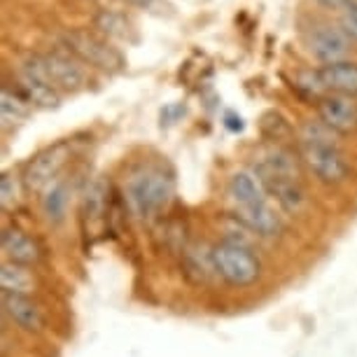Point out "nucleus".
Returning <instances> with one entry per match:
<instances>
[{
	"instance_id": "1",
	"label": "nucleus",
	"mask_w": 357,
	"mask_h": 357,
	"mask_svg": "<svg viewBox=\"0 0 357 357\" xmlns=\"http://www.w3.org/2000/svg\"><path fill=\"white\" fill-rule=\"evenodd\" d=\"M255 175L264 187L266 194L278 201L282 211L289 215L301 213L306 206V187L301 180L299 164L296 157L285 147H275V150L266 152L257 164H255Z\"/></svg>"
},
{
	"instance_id": "2",
	"label": "nucleus",
	"mask_w": 357,
	"mask_h": 357,
	"mask_svg": "<svg viewBox=\"0 0 357 357\" xmlns=\"http://www.w3.org/2000/svg\"><path fill=\"white\" fill-rule=\"evenodd\" d=\"M301 157L308 164V168L315 173V178L327 185H339L348 178L350 166L343 157L339 143L332 136V129L325 124L306 122L301 129Z\"/></svg>"
},
{
	"instance_id": "3",
	"label": "nucleus",
	"mask_w": 357,
	"mask_h": 357,
	"mask_svg": "<svg viewBox=\"0 0 357 357\" xmlns=\"http://www.w3.org/2000/svg\"><path fill=\"white\" fill-rule=\"evenodd\" d=\"M229 197H231L236 208H238V218L255 234L264 236V238H273V236L280 234L278 215L268 206L264 197V187L250 173L241 171L231 175V180H229Z\"/></svg>"
},
{
	"instance_id": "4",
	"label": "nucleus",
	"mask_w": 357,
	"mask_h": 357,
	"mask_svg": "<svg viewBox=\"0 0 357 357\" xmlns=\"http://www.w3.org/2000/svg\"><path fill=\"white\" fill-rule=\"evenodd\" d=\"M211 264L220 273V278L234 287H248L261 275V264L250 248L231 238L213 248Z\"/></svg>"
},
{
	"instance_id": "5",
	"label": "nucleus",
	"mask_w": 357,
	"mask_h": 357,
	"mask_svg": "<svg viewBox=\"0 0 357 357\" xmlns=\"http://www.w3.org/2000/svg\"><path fill=\"white\" fill-rule=\"evenodd\" d=\"M66 50H70L82 63L93 66L103 73H122L126 68L124 54L114 47L110 40L93 31H68L63 36Z\"/></svg>"
},
{
	"instance_id": "6",
	"label": "nucleus",
	"mask_w": 357,
	"mask_h": 357,
	"mask_svg": "<svg viewBox=\"0 0 357 357\" xmlns=\"http://www.w3.org/2000/svg\"><path fill=\"white\" fill-rule=\"evenodd\" d=\"M173 190L175 183L171 175L152 168V171L136 175L129 183V201L140 218L150 220L168 206V201L173 197Z\"/></svg>"
},
{
	"instance_id": "7",
	"label": "nucleus",
	"mask_w": 357,
	"mask_h": 357,
	"mask_svg": "<svg viewBox=\"0 0 357 357\" xmlns=\"http://www.w3.org/2000/svg\"><path fill=\"white\" fill-rule=\"evenodd\" d=\"M17 86L33 105L45 107V110L59 107V103H61V93H59V86L54 84L50 70H47L43 54H31V56L24 59L17 77Z\"/></svg>"
},
{
	"instance_id": "8",
	"label": "nucleus",
	"mask_w": 357,
	"mask_h": 357,
	"mask_svg": "<svg viewBox=\"0 0 357 357\" xmlns=\"http://www.w3.org/2000/svg\"><path fill=\"white\" fill-rule=\"evenodd\" d=\"M306 45L308 52L322 63L346 61L353 52V36L346 29H339L329 22H318L308 31Z\"/></svg>"
},
{
	"instance_id": "9",
	"label": "nucleus",
	"mask_w": 357,
	"mask_h": 357,
	"mask_svg": "<svg viewBox=\"0 0 357 357\" xmlns=\"http://www.w3.org/2000/svg\"><path fill=\"white\" fill-rule=\"evenodd\" d=\"M68 154H70L68 143H56L52 147H45V150L36 154V157L31 159V164L26 166L24 185L33 192L45 190L47 185L54 183V178H56L63 164L68 161Z\"/></svg>"
},
{
	"instance_id": "10",
	"label": "nucleus",
	"mask_w": 357,
	"mask_h": 357,
	"mask_svg": "<svg viewBox=\"0 0 357 357\" xmlns=\"http://www.w3.org/2000/svg\"><path fill=\"white\" fill-rule=\"evenodd\" d=\"M320 122L334 133H355L357 131V100L355 96L329 93L318 100Z\"/></svg>"
},
{
	"instance_id": "11",
	"label": "nucleus",
	"mask_w": 357,
	"mask_h": 357,
	"mask_svg": "<svg viewBox=\"0 0 357 357\" xmlns=\"http://www.w3.org/2000/svg\"><path fill=\"white\" fill-rule=\"evenodd\" d=\"M47 70L54 79V84L63 91H79L86 84V73L79 66V59L70 50L43 54Z\"/></svg>"
},
{
	"instance_id": "12",
	"label": "nucleus",
	"mask_w": 357,
	"mask_h": 357,
	"mask_svg": "<svg viewBox=\"0 0 357 357\" xmlns=\"http://www.w3.org/2000/svg\"><path fill=\"white\" fill-rule=\"evenodd\" d=\"M320 84L325 91L343 93V96H357V63L353 61H334L325 63L318 70Z\"/></svg>"
},
{
	"instance_id": "13",
	"label": "nucleus",
	"mask_w": 357,
	"mask_h": 357,
	"mask_svg": "<svg viewBox=\"0 0 357 357\" xmlns=\"http://www.w3.org/2000/svg\"><path fill=\"white\" fill-rule=\"evenodd\" d=\"M3 308L26 332H38L43 327V313L26 296V292H8V289H3Z\"/></svg>"
},
{
	"instance_id": "14",
	"label": "nucleus",
	"mask_w": 357,
	"mask_h": 357,
	"mask_svg": "<svg viewBox=\"0 0 357 357\" xmlns=\"http://www.w3.org/2000/svg\"><path fill=\"white\" fill-rule=\"evenodd\" d=\"M3 252L15 264L31 266L40 259V248L29 234L17 227H5L3 231Z\"/></svg>"
},
{
	"instance_id": "15",
	"label": "nucleus",
	"mask_w": 357,
	"mask_h": 357,
	"mask_svg": "<svg viewBox=\"0 0 357 357\" xmlns=\"http://www.w3.org/2000/svg\"><path fill=\"white\" fill-rule=\"evenodd\" d=\"M93 26L100 36L105 38H114V40H136L133 36V26L126 19L122 12H114V10H100L96 17H93Z\"/></svg>"
},
{
	"instance_id": "16",
	"label": "nucleus",
	"mask_w": 357,
	"mask_h": 357,
	"mask_svg": "<svg viewBox=\"0 0 357 357\" xmlns=\"http://www.w3.org/2000/svg\"><path fill=\"white\" fill-rule=\"evenodd\" d=\"M31 100L24 96V91L15 86L12 89L10 84H3V91H0V110H3V122L12 124V122H22L31 114Z\"/></svg>"
},
{
	"instance_id": "17",
	"label": "nucleus",
	"mask_w": 357,
	"mask_h": 357,
	"mask_svg": "<svg viewBox=\"0 0 357 357\" xmlns=\"http://www.w3.org/2000/svg\"><path fill=\"white\" fill-rule=\"evenodd\" d=\"M66 206H68V192H66V185H61V183L52 185V190L47 192V197L43 201L47 220L54 222V225H59V222L66 218Z\"/></svg>"
},
{
	"instance_id": "18",
	"label": "nucleus",
	"mask_w": 357,
	"mask_h": 357,
	"mask_svg": "<svg viewBox=\"0 0 357 357\" xmlns=\"http://www.w3.org/2000/svg\"><path fill=\"white\" fill-rule=\"evenodd\" d=\"M31 275L26 271L24 264H15V261H5L3 264V289L8 292H29Z\"/></svg>"
},
{
	"instance_id": "19",
	"label": "nucleus",
	"mask_w": 357,
	"mask_h": 357,
	"mask_svg": "<svg viewBox=\"0 0 357 357\" xmlns=\"http://www.w3.org/2000/svg\"><path fill=\"white\" fill-rule=\"evenodd\" d=\"M259 126H261V133H264L268 140H282L289 136V126L285 122V117L275 110H268L264 117H261Z\"/></svg>"
},
{
	"instance_id": "20",
	"label": "nucleus",
	"mask_w": 357,
	"mask_h": 357,
	"mask_svg": "<svg viewBox=\"0 0 357 357\" xmlns=\"http://www.w3.org/2000/svg\"><path fill=\"white\" fill-rule=\"evenodd\" d=\"M0 194H3V208H5V211L19 204V197H22V187H19L17 175H12V173L3 175V180H0Z\"/></svg>"
},
{
	"instance_id": "21",
	"label": "nucleus",
	"mask_w": 357,
	"mask_h": 357,
	"mask_svg": "<svg viewBox=\"0 0 357 357\" xmlns=\"http://www.w3.org/2000/svg\"><path fill=\"white\" fill-rule=\"evenodd\" d=\"M341 22L343 29L357 40V0H343L341 3Z\"/></svg>"
},
{
	"instance_id": "22",
	"label": "nucleus",
	"mask_w": 357,
	"mask_h": 357,
	"mask_svg": "<svg viewBox=\"0 0 357 357\" xmlns=\"http://www.w3.org/2000/svg\"><path fill=\"white\" fill-rule=\"evenodd\" d=\"M225 126L229 131H234V133H241L243 131V119L241 117H236V114H227V119H225Z\"/></svg>"
},
{
	"instance_id": "23",
	"label": "nucleus",
	"mask_w": 357,
	"mask_h": 357,
	"mask_svg": "<svg viewBox=\"0 0 357 357\" xmlns=\"http://www.w3.org/2000/svg\"><path fill=\"white\" fill-rule=\"evenodd\" d=\"M315 3H320L322 5V8H339L341 10V3H343V0H315Z\"/></svg>"
}]
</instances>
